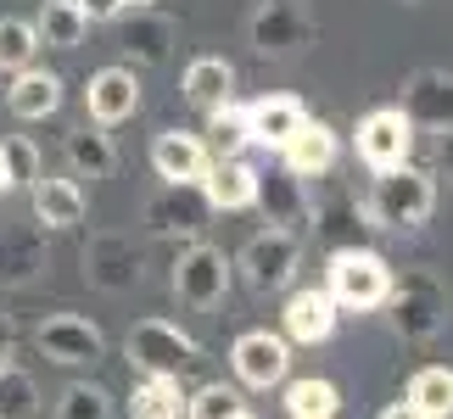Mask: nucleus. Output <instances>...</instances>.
I'll return each instance as SVG.
<instances>
[{
	"label": "nucleus",
	"mask_w": 453,
	"mask_h": 419,
	"mask_svg": "<svg viewBox=\"0 0 453 419\" xmlns=\"http://www.w3.org/2000/svg\"><path fill=\"white\" fill-rule=\"evenodd\" d=\"M387 324L397 341L420 347L448 330V286L437 269H403L392 274V296H387Z\"/></svg>",
	"instance_id": "nucleus-1"
},
{
	"label": "nucleus",
	"mask_w": 453,
	"mask_h": 419,
	"mask_svg": "<svg viewBox=\"0 0 453 419\" xmlns=\"http://www.w3.org/2000/svg\"><path fill=\"white\" fill-rule=\"evenodd\" d=\"M364 213H370L375 230H420L437 213V173H426L414 163L375 173L370 196H364Z\"/></svg>",
	"instance_id": "nucleus-2"
},
{
	"label": "nucleus",
	"mask_w": 453,
	"mask_h": 419,
	"mask_svg": "<svg viewBox=\"0 0 453 419\" xmlns=\"http://www.w3.org/2000/svg\"><path fill=\"white\" fill-rule=\"evenodd\" d=\"M325 291L336 296L342 313H375V308H387V296H392V263H387L375 247L330 252Z\"/></svg>",
	"instance_id": "nucleus-3"
},
{
	"label": "nucleus",
	"mask_w": 453,
	"mask_h": 419,
	"mask_svg": "<svg viewBox=\"0 0 453 419\" xmlns=\"http://www.w3.org/2000/svg\"><path fill=\"white\" fill-rule=\"evenodd\" d=\"M124 353L129 363L141 375H168V380H180L185 369H196L202 363V341L196 336H185L173 319H141L124 336Z\"/></svg>",
	"instance_id": "nucleus-4"
},
{
	"label": "nucleus",
	"mask_w": 453,
	"mask_h": 419,
	"mask_svg": "<svg viewBox=\"0 0 453 419\" xmlns=\"http://www.w3.org/2000/svg\"><path fill=\"white\" fill-rule=\"evenodd\" d=\"M308 230H313V240H319L325 252H353V247H370L375 224H370V213H364L358 190L325 185L319 196L308 202Z\"/></svg>",
	"instance_id": "nucleus-5"
},
{
	"label": "nucleus",
	"mask_w": 453,
	"mask_h": 419,
	"mask_svg": "<svg viewBox=\"0 0 453 419\" xmlns=\"http://www.w3.org/2000/svg\"><path fill=\"white\" fill-rule=\"evenodd\" d=\"M313 40H319V17H313L308 6H297V0H264V6L252 11L247 23V45L257 50V57H297V50H308Z\"/></svg>",
	"instance_id": "nucleus-6"
},
{
	"label": "nucleus",
	"mask_w": 453,
	"mask_h": 419,
	"mask_svg": "<svg viewBox=\"0 0 453 419\" xmlns=\"http://www.w3.org/2000/svg\"><path fill=\"white\" fill-rule=\"evenodd\" d=\"M84 279H90L96 291H107V296H124L141 286V274H146V252H141V240L124 235V230H101L90 235V247H84Z\"/></svg>",
	"instance_id": "nucleus-7"
},
{
	"label": "nucleus",
	"mask_w": 453,
	"mask_h": 419,
	"mask_svg": "<svg viewBox=\"0 0 453 419\" xmlns=\"http://www.w3.org/2000/svg\"><path fill=\"white\" fill-rule=\"evenodd\" d=\"M230 257L219 247H207V240H190L180 252V263H173V296H180L185 308L196 313H213L224 296H230Z\"/></svg>",
	"instance_id": "nucleus-8"
},
{
	"label": "nucleus",
	"mask_w": 453,
	"mask_h": 419,
	"mask_svg": "<svg viewBox=\"0 0 453 419\" xmlns=\"http://www.w3.org/2000/svg\"><path fill=\"white\" fill-rule=\"evenodd\" d=\"M297 263H303V240L291 235V230H257L247 247H241L235 257V269L241 279H247L252 291H286L291 279H297Z\"/></svg>",
	"instance_id": "nucleus-9"
},
{
	"label": "nucleus",
	"mask_w": 453,
	"mask_h": 419,
	"mask_svg": "<svg viewBox=\"0 0 453 419\" xmlns=\"http://www.w3.org/2000/svg\"><path fill=\"white\" fill-rule=\"evenodd\" d=\"M207 218H213V207H207L202 185H163L141 207V224L151 235H163V240H202Z\"/></svg>",
	"instance_id": "nucleus-10"
},
{
	"label": "nucleus",
	"mask_w": 453,
	"mask_h": 419,
	"mask_svg": "<svg viewBox=\"0 0 453 419\" xmlns=\"http://www.w3.org/2000/svg\"><path fill=\"white\" fill-rule=\"evenodd\" d=\"M358 163L370 173H387V168H403L414 163V124L397 107H375L358 118Z\"/></svg>",
	"instance_id": "nucleus-11"
},
{
	"label": "nucleus",
	"mask_w": 453,
	"mask_h": 419,
	"mask_svg": "<svg viewBox=\"0 0 453 419\" xmlns=\"http://www.w3.org/2000/svg\"><path fill=\"white\" fill-rule=\"evenodd\" d=\"M34 341H40V353L50 363H62V369H90V363L107 358V336H101V324L79 319V313H50V319L34 330Z\"/></svg>",
	"instance_id": "nucleus-12"
},
{
	"label": "nucleus",
	"mask_w": 453,
	"mask_h": 419,
	"mask_svg": "<svg viewBox=\"0 0 453 419\" xmlns=\"http://www.w3.org/2000/svg\"><path fill=\"white\" fill-rule=\"evenodd\" d=\"M230 369L241 386L252 392H269L291 375V341L274 336V330H241L235 347H230Z\"/></svg>",
	"instance_id": "nucleus-13"
},
{
	"label": "nucleus",
	"mask_w": 453,
	"mask_h": 419,
	"mask_svg": "<svg viewBox=\"0 0 453 419\" xmlns=\"http://www.w3.org/2000/svg\"><path fill=\"white\" fill-rule=\"evenodd\" d=\"M397 112H403L414 129H426V134L453 129V73L448 67H420V73H409Z\"/></svg>",
	"instance_id": "nucleus-14"
},
{
	"label": "nucleus",
	"mask_w": 453,
	"mask_h": 419,
	"mask_svg": "<svg viewBox=\"0 0 453 419\" xmlns=\"http://www.w3.org/2000/svg\"><path fill=\"white\" fill-rule=\"evenodd\" d=\"M134 112H141V79H134V67H101V73H90V84H84V118L96 129H118Z\"/></svg>",
	"instance_id": "nucleus-15"
},
{
	"label": "nucleus",
	"mask_w": 453,
	"mask_h": 419,
	"mask_svg": "<svg viewBox=\"0 0 453 419\" xmlns=\"http://www.w3.org/2000/svg\"><path fill=\"white\" fill-rule=\"evenodd\" d=\"M151 168H157L163 185H202L207 168H213V151H207V140L190 134V129H157Z\"/></svg>",
	"instance_id": "nucleus-16"
},
{
	"label": "nucleus",
	"mask_w": 453,
	"mask_h": 419,
	"mask_svg": "<svg viewBox=\"0 0 453 419\" xmlns=\"http://www.w3.org/2000/svg\"><path fill=\"white\" fill-rule=\"evenodd\" d=\"M173 40H180V23L168 11H151V6H134L118 28V50L134 62V67H163L173 57Z\"/></svg>",
	"instance_id": "nucleus-17"
},
{
	"label": "nucleus",
	"mask_w": 453,
	"mask_h": 419,
	"mask_svg": "<svg viewBox=\"0 0 453 419\" xmlns=\"http://www.w3.org/2000/svg\"><path fill=\"white\" fill-rule=\"evenodd\" d=\"M308 190H303V179L297 173H286V168H274V173H257V213H264V224L269 230H308Z\"/></svg>",
	"instance_id": "nucleus-18"
},
{
	"label": "nucleus",
	"mask_w": 453,
	"mask_h": 419,
	"mask_svg": "<svg viewBox=\"0 0 453 419\" xmlns=\"http://www.w3.org/2000/svg\"><path fill=\"white\" fill-rule=\"evenodd\" d=\"M336 156H342V134L330 124H319V118H308V124L280 146V168L297 173V179H325V173L336 168Z\"/></svg>",
	"instance_id": "nucleus-19"
},
{
	"label": "nucleus",
	"mask_w": 453,
	"mask_h": 419,
	"mask_svg": "<svg viewBox=\"0 0 453 419\" xmlns=\"http://www.w3.org/2000/svg\"><path fill=\"white\" fill-rule=\"evenodd\" d=\"M336 319H342L336 296L325 286H303V291H291V302H286V341L319 347V341L336 336Z\"/></svg>",
	"instance_id": "nucleus-20"
},
{
	"label": "nucleus",
	"mask_w": 453,
	"mask_h": 419,
	"mask_svg": "<svg viewBox=\"0 0 453 419\" xmlns=\"http://www.w3.org/2000/svg\"><path fill=\"white\" fill-rule=\"evenodd\" d=\"M202 196H207L213 213H247L257 202V168L247 156H219V163L207 168V179H202Z\"/></svg>",
	"instance_id": "nucleus-21"
},
{
	"label": "nucleus",
	"mask_w": 453,
	"mask_h": 419,
	"mask_svg": "<svg viewBox=\"0 0 453 419\" xmlns=\"http://www.w3.org/2000/svg\"><path fill=\"white\" fill-rule=\"evenodd\" d=\"M62 90H67V84L57 73H45V67H23V73H12L6 107H12V118H23V124H40V118L62 112Z\"/></svg>",
	"instance_id": "nucleus-22"
},
{
	"label": "nucleus",
	"mask_w": 453,
	"mask_h": 419,
	"mask_svg": "<svg viewBox=\"0 0 453 419\" xmlns=\"http://www.w3.org/2000/svg\"><path fill=\"white\" fill-rule=\"evenodd\" d=\"M303 124H308V107H303L297 95H257L252 107H247L252 146H274V151H280Z\"/></svg>",
	"instance_id": "nucleus-23"
},
{
	"label": "nucleus",
	"mask_w": 453,
	"mask_h": 419,
	"mask_svg": "<svg viewBox=\"0 0 453 419\" xmlns=\"http://www.w3.org/2000/svg\"><path fill=\"white\" fill-rule=\"evenodd\" d=\"M45 269V230L40 224H12L0 230V286H28Z\"/></svg>",
	"instance_id": "nucleus-24"
},
{
	"label": "nucleus",
	"mask_w": 453,
	"mask_h": 419,
	"mask_svg": "<svg viewBox=\"0 0 453 419\" xmlns=\"http://www.w3.org/2000/svg\"><path fill=\"white\" fill-rule=\"evenodd\" d=\"M28 196H34V224H45V230H79L84 224L79 179H50V173H40V179L28 185Z\"/></svg>",
	"instance_id": "nucleus-25"
},
{
	"label": "nucleus",
	"mask_w": 453,
	"mask_h": 419,
	"mask_svg": "<svg viewBox=\"0 0 453 419\" xmlns=\"http://www.w3.org/2000/svg\"><path fill=\"white\" fill-rule=\"evenodd\" d=\"M62 156H67V168H73V179H107V173L118 168L112 134L96 129V124H79L73 134H67L62 140Z\"/></svg>",
	"instance_id": "nucleus-26"
},
{
	"label": "nucleus",
	"mask_w": 453,
	"mask_h": 419,
	"mask_svg": "<svg viewBox=\"0 0 453 419\" xmlns=\"http://www.w3.org/2000/svg\"><path fill=\"white\" fill-rule=\"evenodd\" d=\"M403 403L420 419H453V369L448 363H426V369L409 375Z\"/></svg>",
	"instance_id": "nucleus-27"
},
{
	"label": "nucleus",
	"mask_w": 453,
	"mask_h": 419,
	"mask_svg": "<svg viewBox=\"0 0 453 419\" xmlns=\"http://www.w3.org/2000/svg\"><path fill=\"white\" fill-rule=\"evenodd\" d=\"M230 90H235V67L224 57H196L185 67V101H190V107L213 112V107L230 101Z\"/></svg>",
	"instance_id": "nucleus-28"
},
{
	"label": "nucleus",
	"mask_w": 453,
	"mask_h": 419,
	"mask_svg": "<svg viewBox=\"0 0 453 419\" xmlns=\"http://www.w3.org/2000/svg\"><path fill=\"white\" fill-rule=\"evenodd\" d=\"M84 11L73 6V0H40V23H34V34H40V45L50 50H79L84 45Z\"/></svg>",
	"instance_id": "nucleus-29"
},
{
	"label": "nucleus",
	"mask_w": 453,
	"mask_h": 419,
	"mask_svg": "<svg viewBox=\"0 0 453 419\" xmlns=\"http://www.w3.org/2000/svg\"><path fill=\"white\" fill-rule=\"evenodd\" d=\"M129 419H185V392L168 375H146L129 392Z\"/></svg>",
	"instance_id": "nucleus-30"
},
{
	"label": "nucleus",
	"mask_w": 453,
	"mask_h": 419,
	"mask_svg": "<svg viewBox=\"0 0 453 419\" xmlns=\"http://www.w3.org/2000/svg\"><path fill=\"white\" fill-rule=\"evenodd\" d=\"M286 414H291V419H336V414H342L336 380H325V375L291 380V386H286Z\"/></svg>",
	"instance_id": "nucleus-31"
},
{
	"label": "nucleus",
	"mask_w": 453,
	"mask_h": 419,
	"mask_svg": "<svg viewBox=\"0 0 453 419\" xmlns=\"http://www.w3.org/2000/svg\"><path fill=\"white\" fill-rule=\"evenodd\" d=\"M252 146V129H247V107H235V101H224V107L207 112V151L219 156H247Z\"/></svg>",
	"instance_id": "nucleus-32"
},
{
	"label": "nucleus",
	"mask_w": 453,
	"mask_h": 419,
	"mask_svg": "<svg viewBox=\"0 0 453 419\" xmlns=\"http://www.w3.org/2000/svg\"><path fill=\"white\" fill-rule=\"evenodd\" d=\"M40 57V34L23 17H0V73H23Z\"/></svg>",
	"instance_id": "nucleus-33"
},
{
	"label": "nucleus",
	"mask_w": 453,
	"mask_h": 419,
	"mask_svg": "<svg viewBox=\"0 0 453 419\" xmlns=\"http://www.w3.org/2000/svg\"><path fill=\"white\" fill-rule=\"evenodd\" d=\"M34 414H40V386H34V375L6 363V369H0V419H34Z\"/></svg>",
	"instance_id": "nucleus-34"
},
{
	"label": "nucleus",
	"mask_w": 453,
	"mask_h": 419,
	"mask_svg": "<svg viewBox=\"0 0 453 419\" xmlns=\"http://www.w3.org/2000/svg\"><path fill=\"white\" fill-rule=\"evenodd\" d=\"M241 414H247V403L224 380H207L196 397H185V419H241Z\"/></svg>",
	"instance_id": "nucleus-35"
},
{
	"label": "nucleus",
	"mask_w": 453,
	"mask_h": 419,
	"mask_svg": "<svg viewBox=\"0 0 453 419\" xmlns=\"http://www.w3.org/2000/svg\"><path fill=\"white\" fill-rule=\"evenodd\" d=\"M57 419H112V397L101 386H90V380H73L57 397Z\"/></svg>",
	"instance_id": "nucleus-36"
},
{
	"label": "nucleus",
	"mask_w": 453,
	"mask_h": 419,
	"mask_svg": "<svg viewBox=\"0 0 453 419\" xmlns=\"http://www.w3.org/2000/svg\"><path fill=\"white\" fill-rule=\"evenodd\" d=\"M0 156H6V173H12V190L17 185H34L40 179V146H34L28 134H0Z\"/></svg>",
	"instance_id": "nucleus-37"
},
{
	"label": "nucleus",
	"mask_w": 453,
	"mask_h": 419,
	"mask_svg": "<svg viewBox=\"0 0 453 419\" xmlns=\"http://www.w3.org/2000/svg\"><path fill=\"white\" fill-rule=\"evenodd\" d=\"M73 6L84 11V23H118V17L129 11L124 0H73Z\"/></svg>",
	"instance_id": "nucleus-38"
},
{
	"label": "nucleus",
	"mask_w": 453,
	"mask_h": 419,
	"mask_svg": "<svg viewBox=\"0 0 453 419\" xmlns=\"http://www.w3.org/2000/svg\"><path fill=\"white\" fill-rule=\"evenodd\" d=\"M12 358H17V324L6 319V313H0V369H6Z\"/></svg>",
	"instance_id": "nucleus-39"
},
{
	"label": "nucleus",
	"mask_w": 453,
	"mask_h": 419,
	"mask_svg": "<svg viewBox=\"0 0 453 419\" xmlns=\"http://www.w3.org/2000/svg\"><path fill=\"white\" fill-rule=\"evenodd\" d=\"M437 168L453 179V129H442V134H437Z\"/></svg>",
	"instance_id": "nucleus-40"
},
{
	"label": "nucleus",
	"mask_w": 453,
	"mask_h": 419,
	"mask_svg": "<svg viewBox=\"0 0 453 419\" xmlns=\"http://www.w3.org/2000/svg\"><path fill=\"white\" fill-rule=\"evenodd\" d=\"M375 419H420V414H414V408H409V403H392V408H380V414H375Z\"/></svg>",
	"instance_id": "nucleus-41"
},
{
	"label": "nucleus",
	"mask_w": 453,
	"mask_h": 419,
	"mask_svg": "<svg viewBox=\"0 0 453 419\" xmlns=\"http://www.w3.org/2000/svg\"><path fill=\"white\" fill-rule=\"evenodd\" d=\"M0 196H12V173H6V156H0Z\"/></svg>",
	"instance_id": "nucleus-42"
},
{
	"label": "nucleus",
	"mask_w": 453,
	"mask_h": 419,
	"mask_svg": "<svg viewBox=\"0 0 453 419\" xmlns=\"http://www.w3.org/2000/svg\"><path fill=\"white\" fill-rule=\"evenodd\" d=\"M124 6H129V11H134V6H151V0H124Z\"/></svg>",
	"instance_id": "nucleus-43"
},
{
	"label": "nucleus",
	"mask_w": 453,
	"mask_h": 419,
	"mask_svg": "<svg viewBox=\"0 0 453 419\" xmlns=\"http://www.w3.org/2000/svg\"><path fill=\"white\" fill-rule=\"evenodd\" d=\"M409 6H431V0H409Z\"/></svg>",
	"instance_id": "nucleus-44"
},
{
	"label": "nucleus",
	"mask_w": 453,
	"mask_h": 419,
	"mask_svg": "<svg viewBox=\"0 0 453 419\" xmlns=\"http://www.w3.org/2000/svg\"><path fill=\"white\" fill-rule=\"evenodd\" d=\"M241 419H252V414H241Z\"/></svg>",
	"instance_id": "nucleus-45"
}]
</instances>
